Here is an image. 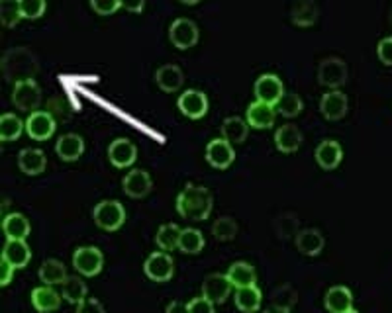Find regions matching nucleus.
I'll return each mask as SVG.
<instances>
[{"instance_id":"f257e3e1","label":"nucleus","mask_w":392,"mask_h":313,"mask_svg":"<svg viewBox=\"0 0 392 313\" xmlns=\"http://www.w3.org/2000/svg\"><path fill=\"white\" fill-rule=\"evenodd\" d=\"M212 206H214L212 192L192 183L186 184L177 198V211L181 214V218L191 221H204L210 216Z\"/></svg>"},{"instance_id":"f03ea898","label":"nucleus","mask_w":392,"mask_h":313,"mask_svg":"<svg viewBox=\"0 0 392 313\" xmlns=\"http://www.w3.org/2000/svg\"><path fill=\"white\" fill-rule=\"evenodd\" d=\"M2 75L16 82H24V80H34L35 73L40 69L35 55L28 47H12L2 55Z\"/></svg>"},{"instance_id":"7ed1b4c3","label":"nucleus","mask_w":392,"mask_h":313,"mask_svg":"<svg viewBox=\"0 0 392 313\" xmlns=\"http://www.w3.org/2000/svg\"><path fill=\"white\" fill-rule=\"evenodd\" d=\"M93 214H95L96 226L105 231H116L126 221V209L118 200H102L100 204H96Z\"/></svg>"},{"instance_id":"20e7f679","label":"nucleus","mask_w":392,"mask_h":313,"mask_svg":"<svg viewBox=\"0 0 392 313\" xmlns=\"http://www.w3.org/2000/svg\"><path fill=\"white\" fill-rule=\"evenodd\" d=\"M73 266L83 276H96L105 266V257L98 247H78L73 254Z\"/></svg>"},{"instance_id":"39448f33","label":"nucleus","mask_w":392,"mask_h":313,"mask_svg":"<svg viewBox=\"0 0 392 313\" xmlns=\"http://www.w3.org/2000/svg\"><path fill=\"white\" fill-rule=\"evenodd\" d=\"M320 85L330 88H340L348 80V65L340 57H326L318 67Z\"/></svg>"},{"instance_id":"423d86ee","label":"nucleus","mask_w":392,"mask_h":313,"mask_svg":"<svg viewBox=\"0 0 392 313\" xmlns=\"http://www.w3.org/2000/svg\"><path fill=\"white\" fill-rule=\"evenodd\" d=\"M143 272L153 282H167V280H171L174 272V262L171 259V254L163 251L149 254L148 261L143 262Z\"/></svg>"},{"instance_id":"0eeeda50","label":"nucleus","mask_w":392,"mask_h":313,"mask_svg":"<svg viewBox=\"0 0 392 313\" xmlns=\"http://www.w3.org/2000/svg\"><path fill=\"white\" fill-rule=\"evenodd\" d=\"M12 102L18 110H26V112H35V108L42 102V90L37 87L35 80H24L16 82L12 90Z\"/></svg>"},{"instance_id":"6e6552de","label":"nucleus","mask_w":392,"mask_h":313,"mask_svg":"<svg viewBox=\"0 0 392 313\" xmlns=\"http://www.w3.org/2000/svg\"><path fill=\"white\" fill-rule=\"evenodd\" d=\"M171 44L179 49H189L198 42V27L189 18H177L169 27Z\"/></svg>"},{"instance_id":"1a4fd4ad","label":"nucleus","mask_w":392,"mask_h":313,"mask_svg":"<svg viewBox=\"0 0 392 313\" xmlns=\"http://www.w3.org/2000/svg\"><path fill=\"white\" fill-rule=\"evenodd\" d=\"M232 282L227 274H208L202 282V297L212 304H224L226 297L232 294Z\"/></svg>"},{"instance_id":"9d476101","label":"nucleus","mask_w":392,"mask_h":313,"mask_svg":"<svg viewBox=\"0 0 392 313\" xmlns=\"http://www.w3.org/2000/svg\"><path fill=\"white\" fill-rule=\"evenodd\" d=\"M285 94L283 90V82L277 75H261L255 82V96H257V102H265V104L277 106V102L280 100V96Z\"/></svg>"},{"instance_id":"9b49d317","label":"nucleus","mask_w":392,"mask_h":313,"mask_svg":"<svg viewBox=\"0 0 392 313\" xmlns=\"http://www.w3.org/2000/svg\"><path fill=\"white\" fill-rule=\"evenodd\" d=\"M179 108H181V112L186 118L198 120V118H202L204 113L208 112V98H206V94L202 90L189 88L179 98Z\"/></svg>"},{"instance_id":"f8f14e48","label":"nucleus","mask_w":392,"mask_h":313,"mask_svg":"<svg viewBox=\"0 0 392 313\" xmlns=\"http://www.w3.org/2000/svg\"><path fill=\"white\" fill-rule=\"evenodd\" d=\"M57 128V123L47 112H34L30 113L26 120V131L32 140L45 141L53 135V131Z\"/></svg>"},{"instance_id":"ddd939ff","label":"nucleus","mask_w":392,"mask_h":313,"mask_svg":"<svg viewBox=\"0 0 392 313\" xmlns=\"http://www.w3.org/2000/svg\"><path fill=\"white\" fill-rule=\"evenodd\" d=\"M122 186L124 192L130 198H145L149 190H151V186H153V180H151L149 173L141 171V168H136V171H131V173L124 176Z\"/></svg>"},{"instance_id":"4468645a","label":"nucleus","mask_w":392,"mask_h":313,"mask_svg":"<svg viewBox=\"0 0 392 313\" xmlns=\"http://www.w3.org/2000/svg\"><path fill=\"white\" fill-rule=\"evenodd\" d=\"M235 153L232 143L226 140H212L206 147V161L216 168H227L234 163Z\"/></svg>"},{"instance_id":"2eb2a0df","label":"nucleus","mask_w":392,"mask_h":313,"mask_svg":"<svg viewBox=\"0 0 392 313\" xmlns=\"http://www.w3.org/2000/svg\"><path fill=\"white\" fill-rule=\"evenodd\" d=\"M108 156H110V163L114 166L124 168V166H130L138 159V149L130 140H124L122 137V140H116L110 143Z\"/></svg>"},{"instance_id":"dca6fc26","label":"nucleus","mask_w":392,"mask_h":313,"mask_svg":"<svg viewBox=\"0 0 392 313\" xmlns=\"http://www.w3.org/2000/svg\"><path fill=\"white\" fill-rule=\"evenodd\" d=\"M275 106L265 104V102H253L247 108V116L245 120L251 128H257V130H269L271 125L275 123Z\"/></svg>"},{"instance_id":"f3484780","label":"nucleus","mask_w":392,"mask_h":313,"mask_svg":"<svg viewBox=\"0 0 392 313\" xmlns=\"http://www.w3.org/2000/svg\"><path fill=\"white\" fill-rule=\"evenodd\" d=\"M320 110L328 120H340L348 112V96L340 90H330L322 96Z\"/></svg>"},{"instance_id":"a211bd4d","label":"nucleus","mask_w":392,"mask_h":313,"mask_svg":"<svg viewBox=\"0 0 392 313\" xmlns=\"http://www.w3.org/2000/svg\"><path fill=\"white\" fill-rule=\"evenodd\" d=\"M323 304H326V309L331 313L349 312L353 305V294L345 286H333L326 292Z\"/></svg>"},{"instance_id":"6ab92c4d","label":"nucleus","mask_w":392,"mask_h":313,"mask_svg":"<svg viewBox=\"0 0 392 313\" xmlns=\"http://www.w3.org/2000/svg\"><path fill=\"white\" fill-rule=\"evenodd\" d=\"M341 156H343V149L338 141L326 140L316 147V161L326 171H331V168L340 165Z\"/></svg>"},{"instance_id":"aec40b11","label":"nucleus","mask_w":392,"mask_h":313,"mask_svg":"<svg viewBox=\"0 0 392 313\" xmlns=\"http://www.w3.org/2000/svg\"><path fill=\"white\" fill-rule=\"evenodd\" d=\"M85 151V141L78 133H65L55 143V153L61 156L63 161H77Z\"/></svg>"},{"instance_id":"412c9836","label":"nucleus","mask_w":392,"mask_h":313,"mask_svg":"<svg viewBox=\"0 0 392 313\" xmlns=\"http://www.w3.org/2000/svg\"><path fill=\"white\" fill-rule=\"evenodd\" d=\"M63 296H59L52 286H40L32 292V305L40 313H49L59 309Z\"/></svg>"},{"instance_id":"4be33fe9","label":"nucleus","mask_w":392,"mask_h":313,"mask_svg":"<svg viewBox=\"0 0 392 313\" xmlns=\"http://www.w3.org/2000/svg\"><path fill=\"white\" fill-rule=\"evenodd\" d=\"M227 278H230V282H232V286L235 290H242V288L255 286L257 274H255V269H253L249 262L237 261L227 270Z\"/></svg>"},{"instance_id":"5701e85b","label":"nucleus","mask_w":392,"mask_h":313,"mask_svg":"<svg viewBox=\"0 0 392 313\" xmlns=\"http://www.w3.org/2000/svg\"><path fill=\"white\" fill-rule=\"evenodd\" d=\"M2 231L8 241H26L30 235V221L22 214H8L2 221Z\"/></svg>"},{"instance_id":"b1692460","label":"nucleus","mask_w":392,"mask_h":313,"mask_svg":"<svg viewBox=\"0 0 392 313\" xmlns=\"http://www.w3.org/2000/svg\"><path fill=\"white\" fill-rule=\"evenodd\" d=\"M18 165L22 168V173L26 174H42L45 171V153L40 149H22L20 155H18Z\"/></svg>"},{"instance_id":"393cba45","label":"nucleus","mask_w":392,"mask_h":313,"mask_svg":"<svg viewBox=\"0 0 392 313\" xmlns=\"http://www.w3.org/2000/svg\"><path fill=\"white\" fill-rule=\"evenodd\" d=\"M323 243H326L323 235L318 229H302L297 235V249L302 254H308V257L320 254L323 249Z\"/></svg>"},{"instance_id":"a878e982","label":"nucleus","mask_w":392,"mask_h":313,"mask_svg":"<svg viewBox=\"0 0 392 313\" xmlns=\"http://www.w3.org/2000/svg\"><path fill=\"white\" fill-rule=\"evenodd\" d=\"M275 143H277V149L283 151V153H295L302 145V133H300L297 125L287 123V125H283V128L277 130Z\"/></svg>"},{"instance_id":"bb28decb","label":"nucleus","mask_w":392,"mask_h":313,"mask_svg":"<svg viewBox=\"0 0 392 313\" xmlns=\"http://www.w3.org/2000/svg\"><path fill=\"white\" fill-rule=\"evenodd\" d=\"M155 78L159 88L165 90V92H177L184 82L183 70H181V67H177V65H163V67H159L155 73Z\"/></svg>"},{"instance_id":"cd10ccee","label":"nucleus","mask_w":392,"mask_h":313,"mask_svg":"<svg viewBox=\"0 0 392 313\" xmlns=\"http://www.w3.org/2000/svg\"><path fill=\"white\" fill-rule=\"evenodd\" d=\"M2 259L8 261L14 269H24L32 259V251H30L26 241H6V247L2 251Z\"/></svg>"},{"instance_id":"c85d7f7f","label":"nucleus","mask_w":392,"mask_h":313,"mask_svg":"<svg viewBox=\"0 0 392 313\" xmlns=\"http://www.w3.org/2000/svg\"><path fill=\"white\" fill-rule=\"evenodd\" d=\"M320 16V8L312 0H300L290 10V18L297 26H312Z\"/></svg>"},{"instance_id":"c756f323","label":"nucleus","mask_w":392,"mask_h":313,"mask_svg":"<svg viewBox=\"0 0 392 313\" xmlns=\"http://www.w3.org/2000/svg\"><path fill=\"white\" fill-rule=\"evenodd\" d=\"M67 276V270L65 264L61 261H55V259H47V261L40 266V280L44 282L45 286H55V284H65Z\"/></svg>"},{"instance_id":"7c9ffc66","label":"nucleus","mask_w":392,"mask_h":313,"mask_svg":"<svg viewBox=\"0 0 392 313\" xmlns=\"http://www.w3.org/2000/svg\"><path fill=\"white\" fill-rule=\"evenodd\" d=\"M249 133V123L244 118L232 116L226 122L222 123V135L227 143H244Z\"/></svg>"},{"instance_id":"2f4dec72","label":"nucleus","mask_w":392,"mask_h":313,"mask_svg":"<svg viewBox=\"0 0 392 313\" xmlns=\"http://www.w3.org/2000/svg\"><path fill=\"white\" fill-rule=\"evenodd\" d=\"M261 290L257 286L251 288H242V290H235V305L237 309L244 313H253L261 307Z\"/></svg>"},{"instance_id":"473e14b6","label":"nucleus","mask_w":392,"mask_h":313,"mask_svg":"<svg viewBox=\"0 0 392 313\" xmlns=\"http://www.w3.org/2000/svg\"><path fill=\"white\" fill-rule=\"evenodd\" d=\"M181 233H183V229H181L179 226H174V223H165V226H161L155 235L157 247H159L163 252L173 251V249L179 247Z\"/></svg>"},{"instance_id":"72a5a7b5","label":"nucleus","mask_w":392,"mask_h":313,"mask_svg":"<svg viewBox=\"0 0 392 313\" xmlns=\"http://www.w3.org/2000/svg\"><path fill=\"white\" fill-rule=\"evenodd\" d=\"M87 284L83 282L81 278L77 276H71V278L65 280V284H63V290H61V296L63 300H67L69 304H81V302H85L87 300Z\"/></svg>"},{"instance_id":"f704fd0d","label":"nucleus","mask_w":392,"mask_h":313,"mask_svg":"<svg viewBox=\"0 0 392 313\" xmlns=\"http://www.w3.org/2000/svg\"><path fill=\"white\" fill-rule=\"evenodd\" d=\"M24 130V123L16 113H2L0 116V140L16 141Z\"/></svg>"},{"instance_id":"c9c22d12","label":"nucleus","mask_w":392,"mask_h":313,"mask_svg":"<svg viewBox=\"0 0 392 313\" xmlns=\"http://www.w3.org/2000/svg\"><path fill=\"white\" fill-rule=\"evenodd\" d=\"M204 247V237L198 229L194 227H186L181 233V241H179V249L186 254H198Z\"/></svg>"},{"instance_id":"e433bc0d","label":"nucleus","mask_w":392,"mask_h":313,"mask_svg":"<svg viewBox=\"0 0 392 313\" xmlns=\"http://www.w3.org/2000/svg\"><path fill=\"white\" fill-rule=\"evenodd\" d=\"M275 227V233L279 235L280 239H288L292 235H298V218L295 214H280L277 216V219L273 221Z\"/></svg>"},{"instance_id":"4c0bfd02","label":"nucleus","mask_w":392,"mask_h":313,"mask_svg":"<svg viewBox=\"0 0 392 313\" xmlns=\"http://www.w3.org/2000/svg\"><path fill=\"white\" fill-rule=\"evenodd\" d=\"M277 110H279L285 118H295L302 110V100L297 92H285L277 102Z\"/></svg>"},{"instance_id":"58836bf2","label":"nucleus","mask_w":392,"mask_h":313,"mask_svg":"<svg viewBox=\"0 0 392 313\" xmlns=\"http://www.w3.org/2000/svg\"><path fill=\"white\" fill-rule=\"evenodd\" d=\"M20 18H22L20 2H16V0H2L0 2V20H2L4 26L14 27Z\"/></svg>"},{"instance_id":"ea45409f","label":"nucleus","mask_w":392,"mask_h":313,"mask_svg":"<svg viewBox=\"0 0 392 313\" xmlns=\"http://www.w3.org/2000/svg\"><path fill=\"white\" fill-rule=\"evenodd\" d=\"M45 112L52 116L57 125L71 120V106L69 102L63 100V98H52V100L47 102V110H45Z\"/></svg>"},{"instance_id":"a19ab883","label":"nucleus","mask_w":392,"mask_h":313,"mask_svg":"<svg viewBox=\"0 0 392 313\" xmlns=\"http://www.w3.org/2000/svg\"><path fill=\"white\" fill-rule=\"evenodd\" d=\"M297 300H298L297 290L290 286V284H283V286H279L275 292H273V305H277V307L290 309L292 305L297 304Z\"/></svg>"},{"instance_id":"79ce46f5","label":"nucleus","mask_w":392,"mask_h":313,"mask_svg":"<svg viewBox=\"0 0 392 313\" xmlns=\"http://www.w3.org/2000/svg\"><path fill=\"white\" fill-rule=\"evenodd\" d=\"M237 233V223L232 218H220L212 226V235L218 241H232Z\"/></svg>"},{"instance_id":"37998d69","label":"nucleus","mask_w":392,"mask_h":313,"mask_svg":"<svg viewBox=\"0 0 392 313\" xmlns=\"http://www.w3.org/2000/svg\"><path fill=\"white\" fill-rule=\"evenodd\" d=\"M22 18H40L45 12V0H20Z\"/></svg>"},{"instance_id":"c03bdc74","label":"nucleus","mask_w":392,"mask_h":313,"mask_svg":"<svg viewBox=\"0 0 392 313\" xmlns=\"http://www.w3.org/2000/svg\"><path fill=\"white\" fill-rule=\"evenodd\" d=\"M90 6H93L100 16H108V14H114L116 10L122 8V2H120V0H93Z\"/></svg>"},{"instance_id":"a18cd8bd","label":"nucleus","mask_w":392,"mask_h":313,"mask_svg":"<svg viewBox=\"0 0 392 313\" xmlns=\"http://www.w3.org/2000/svg\"><path fill=\"white\" fill-rule=\"evenodd\" d=\"M186 307H189V313H216L214 304L208 302L206 297H194L186 304Z\"/></svg>"},{"instance_id":"49530a36","label":"nucleus","mask_w":392,"mask_h":313,"mask_svg":"<svg viewBox=\"0 0 392 313\" xmlns=\"http://www.w3.org/2000/svg\"><path fill=\"white\" fill-rule=\"evenodd\" d=\"M376 53H379V59L384 63V65H392V37H384L379 42V47H376Z\"/></svg>"},{"instance_id":"de8ad7c7","label":"nucleus","mask_w":392,"mask_h":313,"mask_svg":"<svg viewBox=\"0 0 392 313\" xmlns=\"http://www.w3.org/2000/svg\"><path fill=\"white\" fill-rule=\"evenodd\" d=\"M77 313H105V307L100 302H96L93 297H87L85 302L77 305Z\"/></svg>"},{"instance_id":"09e8293b","label":"nucleus","mask_w":392,"mask_h":313,"mask_svg":"<svg viewBox=\"0 0 392 313\" xmlns=\"http://www.w3.org/2000/svg\"><path fill=\"white\" fill-rule=\"evenodd\" d=\"M14 266L10 264L8 261H0V286H8L12 282V276H14Z\"/></svg>"},{"instance_id":"8fccbe9b","label":"nucleus","mask_w":392,"mask_h":313,"mask_svg":"<svg viewBox=\"0 0 392 313\" xmlns=\"http://www.w3.org/2000/svg\"><path fill=\"white\" fill-rule=\"evenodd\" d=\"M165 313H189V307L183 302H171V304L167 305Z\"/></svg>"},{"instance_id":"3c124183","label":"nucleus","mask_w":392,"mask_h":313,"mask_svg":"<svg viewBox=\"0 0 392 313\" xmlns=\"http://www.w3.org/2000/svg\"><path fill=\"white\" fill-rule=\"evenodd\" d=\"M122 6L130 12H141L143 10V0H138V2H122Z\"/></svg>"},{"instance_id":"603ef678","label":"nucleus","mask_w":392,"mask_h":313,"mask_svg":"<svg viewBox=\"0 0 392 313\" xmlns=\"http://www.w3.org/2000/svg\"><path fill=\"white\" fill-rule=\"evenodd\" d=\"M263 313H290V309H285V307H277V305H271L267 307Z\"/></svg>"},{"instance_id":"864d4df0","label":"nucleus","mask_w":392,"mask_h":313,"mask_svg":"<svg viewBox=\"0 0 392 313\" xmlns=\"http://www.w3.org/2000/svg\"><path fill=\"white\" fill-rule=\"evenodd\" d=\"M343 313H359V312H355V309H353V307H351V309H349V312H343Z\"/></svg>"}]
</instances>
